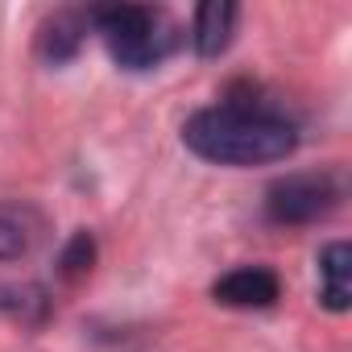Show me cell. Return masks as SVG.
<instances>
[{"label":"cell","instance_id":"6da1fadb","mask_svg":"<svg viewBox=\"0 0 352 352\" xmlns=\"http://www.w3.org/2000/svg\"><path fill=\"white\" fill-rule=\"evenodd\" d=\"M183 145L216 166H270L294 153L298 129L257 100H224L187 116Z\"/></svg>","mask_w":352,"mask_h":352},{"label":"cell","instance_id":"7a4b0ae2","mask_svg":"<svg viewBox=\"0 0 352 352\" xmlns=\"http://www.w3.org/2000/svg\"><path fill=\"white\" fill-rule=\"evenodd\" d=\"M91 25L100 30L108 54L124 71H149L157 67L174 46H179V30L162 9L145 5H112V9H91Z\"/></svg>","mask_w":352,"mask_h":352},{"label":"cell","instance_id":"3957f363","mask_svg":"<svg viewBox=\"0 0 352 352\" xmlns=\"http://www.w3.org/2000/svg\"><path fill=\"white\" fill-rule=\"evenodd\" d=\"M340 204V183L331 174H286L265 191V216L274 224H315Z\"/></svg>","mask_w":352,"mask_h":352},{"label":"cell","instance_id":"277c9868","mask_svg":"<svg viewBox=\"0 0 352 352\" xmlns=\"http://www.w3.org/2000/svg\"><path fill=\"white\" fill-rule=\"evenodd\" d=\"M282 294V282L274 270L265 265H236L228 270L224 278H216L212 286V298L224 302V307H241V311H261V307H274Z\"/></svg>","mask_w":352,"mask_h":352},{"label":"cell","instance_id":"5b68a950","mask_svg":"<svg viewBox=\"0 0 352 352\" xmlns=\"http://www.w3.org/2000/svg\"><path fill=\"white\" fill-rule=\"evenodd\" d=\"M241 9L232 0H208L195 9V25H191V42L204 58H220L232 46V30H236Z\"/></svg>","mask_w":352,"mask_h":352},{"label":"cell","instance_id":"8992f818","mask_svg":"<svg viewBox=\"0 0 352 352\" xmlns=\"http://www.w3.org/2000/svg\"><path fill=\"white\" fill-rule=\"evenodd\" d=\"M87 25H91V13H75V9H63L54 13L42 34H38V54L50 63V67H63L79 54L83 38H87Z\"/></svg>","mask_w":352,"mask_h":352},{"label":"cell","instance_id":"52a82bcc","mask_svg":"<svg viewBox=\"0 0 352 352\" xmlns=\"http://www.w3.org/2000/svg\"><path fill=\"white\" fill-rule=\"evenodd\" d=\"M352 298V245L331 241L319 253V302L327 311H348Z\"/></svg>","mask_w":352,"mask_h":352},{"label":"cell","instance_id":"ba28073f","mask_svg":"<svg viewBox=\"0 0 352 352\" xmlns=\"http://www.w3.org/2000/svg\"><path fill=\"white\" fill-rule=\"evenodd\" d=\"M42 241V216L25 204H0V261H17Z\"/></svg>","mask_w":352,"mask_h":352},{"label":"cell","instance_id":"9c48e42d","mask_svg":"<svg viewBox=\"0 0 352 352\" xmlns=\"http://www.w3.org/2000/svg\"><path fill=\"white\" fill-rule=\"evenodd\" d=\"M91 265H96V236L79 228V232L63 245V253H58V274H63L67 282H79L83 274H91Z\"/></svg>","mask_w":352,"mask_h":352}]
</instances>
